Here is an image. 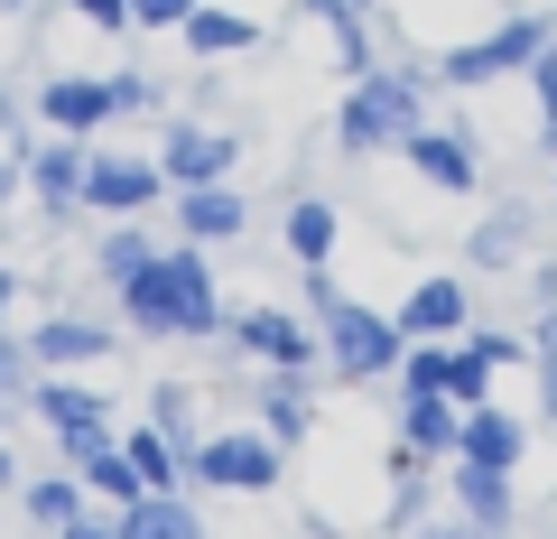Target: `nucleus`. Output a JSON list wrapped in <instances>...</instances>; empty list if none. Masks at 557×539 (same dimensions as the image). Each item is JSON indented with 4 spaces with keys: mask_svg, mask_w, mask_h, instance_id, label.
<instances>
[{
    "mask_svg": "<svg viewBox=\"0 0 557 539\" xmlns=\"http://www.w3.org/2000/svg\"><path fill=\"white\" fill-rule=\"evenodd\" d=\"M121 326L139 344H177V335H223L233 307H223V280L205 270V242H159V260L121 289Z\"/></svg>",
    "mask_w": 557,
    "mask_h": 539,
    "instance_id": "obj_1",
    "label": "nucleus"
},
{
    "mask_svg": "<svg viewBox=\"0 0 557 539\" xmlns=\"http://www.w3.org/2000/svg\"><path fill=\"white\" fill-rule=\"evenodd\" d=\"M298 298H307V317H317V344H325V372H335V381H381V372H399V354H409L399 317H381L372 298H354L335 270H307Z\"/></svg>",
    "mask_w": 557,
    "mask_h": 539,
    "instance_id": "obj_2",
    "label": "nucleus"
},
{
    "mask_svg": "<svg viewBox=\"0 0 557 539\" xmlns=\"http://www.w3.org/2000/svg\"><path fill=\"white\" fill-rule=\"evenodd\" d=\"M428 121V75L418 65H372V75H354V94H344L335 112V149L344 159H381V149H399Z\"/></svg>",
    "mask_w": 557,
    "mask_h": 539,
    "instance_id": "obj_3",
    "label": "nucleus"
},
{
    "mask_svg": "<svg viewBox=\"0 0 557 539\" xmlns=\"http://www.w3.org/2000/svg\"><path fill=\"white\" fill-rule=\"evenodd\" d=\"M557 38L548 10H511V20L474 28V38H456L437 57V84H456V94H474V84H502V75H530V57Z\"/></svg>",
    "mask_w": 557,
    "mask_h": 539,
    "instance_id": "obj_4",
    "label": "nucleus"
},
{
    "mask_svg": "<svg viewBox=\"0 0 557 539\" xmlns=\"http://www.w3.org/2000/svg\"><path fill=\"white\" fill-rule=\"evenodd\" d=\"M159 177H168V196H177V186H233L242 177V131L196 121V112H168L159 121Z\"/></svg>",
    "mask_w": 557,
    "mask_h": 539,
    "instance_id": "obj_5",
    "label": "nucleus"
},
{
    "mask_svg": "<svg viewBox=\"0 0 557 539\" xmlns=\"http://www.w3.org/2000/svg\"><path fill=\"white\" fill-rule=\"evenodd\" d=\"M278 475H288V446L270 428H214V438H196V483L205 493H270Z\"/></svg>",
    "mask_w": 557,
    "mask_h": 539,
    "instance_id": "obj_6",
    "label": "nucleus"
},
{
    "mask_svg": "<svg viewBox=\"0 0 557 539\" xmlns=\"http://www.w3.org/2000/svg\"><path fill=\"white\" fill-rule=\"evenodd\" d=\"M149 205H168L159 159H139V149H102V140H94V159H84V215H102V223H139Z\"/></svg>",
    "mask_w": 557,
    "mask_h": 539,
    "instance_id": "obj_7",
    "label": "nucleus"
},
{
    "mask_svg": "<svg viewBox=\"0 0 557 539\" xmlns=\"http://www.w3.org/2000/svg\"><path fill=\"white\" fill-rule=\"evenodd\" d=\"M391 391H437V400H456V409H483V400H493V363L474 354V335H456V344H409L399 372H391Z\"/></svg>",
    "mask_w": 557,
    "mask_h": 539,
    "instance_id": "obj_8",
    "label": "nucleus"
},
{
    "mask_svg": "<svg viewBox=\"0 0 557 539\" xmlns=\"http://www.w3.org/2000/svg\"><path fill=\"white\" fill-rule=\"evenodd\" d=\"M223 344H233V354H251V363H270V372H307V381L325 372V344H317V326H298L288 307H233Z\"/></svg>",
    "mask_w": 557,
    "mask_h": 539,
    "instance_id": "obj_9",
    "label": "nucleus"
},
{
    "mask_svg": "<svg viewBox=\"0 0 557 539\" xmlns=\"http://www.w3.org/2000/svg\"><path fill=\"white\" fill-rule=\"evenodd\" d=\"M84 159H94V140H57V131L28 149V205H38L47 233L84 223Z\"/></svg>",
    "mask_w": 557,
    "mask_h": 539,
    "instance_id": "obj_10",
    "label": "nucleus"
},
{
    "mask_svg": "<svg viewBox=\"0 0 557 539\" xmlns=\"http://www.w3.org/2000/svg\"><path fill=\"white\" fill-rule=\"evenodd\" d=\"M38 121L57 131V140H102L121 112H112V84H102V75H84V65H57V75L38 84Z\"/></svg>",
    "mask_w": 557,
    "mask_h": 539,
    "instance_id": "obj_11",
    "label": "nucleus"
},
{
    "mask_svg": "<svg viewBox=\"0 0 557 539\" xmlns=\"http://www.w3.org/2000/svg\"><path fill=\"white\" fill-rule=\"evenodd\" d=\"M530 260H539V205L530 196H502L483 223H465V270L493 280V270H530Z\"/></svg>",
    "mask_w": 557,
    "mask_h": 539,
    "instance_id": "obj_12",
    "label": "nucleus"
},
{
    "mask_svg": "<svg viewBox=\"0 0 557 539\" xmlns=\"http://www.w3.org/2000/svg\"><path fill=\"white\" fill-rule=\"evenodd\" d=\"M391 317H399V335H409V344H456V335H474V289H465L456 270H428Z\"/></svg>",
    "mask_w": 557,
    "mask_h": 539,
    "instance_id": "obj_13",
    "label": "nucleus"
},
{
    "mask_svg": "<svg viewBox=\"0 0 557 539\" xmlns=\"http://www.w3.org/2000/svg\"><path fill=\"white\" fill-rule=\"evenodd\" d=\"M112 354H121V326L75 317V307H57V317L28 326V363H38V372H84V363H112Z\"/></svg>",
    "mask_w": 557,
    "mask_h": 539,
    "instance_id": "obj_14",
    "label": "nucleus"
},
{
    "mask_svg": "<svg viewBox=\"0 0 557 539\" xmlns=\"http://www.w3.org/2000/svg\"><path fill=\"white\" fill-rule=\"evenodd\" d=\"M399 159L437 186V196H474V186H483V149H474V131H437V121H418L409 140H399Z\"/></svg>",
    "mask_w": 557,
    "mask_h": 539,
    "instance_id": "obj_15",
    "label": "nucleus"
},
{
    "mask_svg": "<svg viewBox=\"0 0 557 539\" xmlns=\"http://www.w3.org/2000/svg\"><path fill=\"white\" fill-rule=\"evenodd\" d=\"M391 438L409 446V456H428V465H456L465 409H456V400H437V391H399L391 400Z\"/></svg>",
    "mask_w": 557,
    "mask_h": 539,
    "instance_id": "obj_16",
    "label": "nucleus"
},
{
    "mask_svg": "<svg viewBox=\"0 0 557 539\" xmlns=\"http://www.w3.org/2000/svg\"><path fill=\"white\" fill-rule=\"evenodd\" d=\"M168 215H177V242H242L251 196H242V177H233V186H177Z\"/></svg>",
    "mask_w": 557,
    "mask_h": 539,
    "instance_id": "obj_17",
    "label": "nucleus"
},
{
    "mask_svg": "<svg viewBox=\"0 0 557 539\" xmlns=\"http://www.w3.org/2000/svg\"><path fill=\"white\" fill-rule=\"evenodd\" d=\"M121 456L139 465V493H196V438H168V428L139 419L121 438Z\"/></svg>",
    "mask_w": 557,
    "mask_h": 539,
    "instance_id": "obj_18",
    "label": "nucleus"
},
{
    "mask_svg": "<svg viewBox=\"0 0 557 539\" xmlns=\"http://www.w3.org/2000/svg\"><path fill=\"white\" fill-rule=\"evenodd\" d=\"M251 409H260L251 428H270L278 446H307V438H317V381H307V372H260Z\"/></svg>",
    "mask_w": 557,
    "mask_h": 539,
    "instance_id": "obj_19",
    "label": "nucleus"
},
{
    "mask_svg": "<svg viewBox=\"0 0 557 539\" xmlns=\"http://www.w3.org/2000/svg\"><path fill=\"white\" fill-rule=\"evenodd\" d=\"M456 456L465 465H493V475H520V456H530V419L520 409H465V438H456Z\"/></svg>",
    "mask_w": 557,
    "mask_h": 539,
    "instance_id": "obj_20",
    "label": "nucleus"
},
{
    "mask_svg": "<svg viewBox=\"0 0 557 539\" xmlns=\"http://www.w3.org/2000/svg\"><path fill=\"white\" fill-rule=\"evenodd\" d=\"M278 242H288V260H298V270H335V242H344L335 196H288V215H278Z\"/></svg>",
    "mask_w": 557,
    "mask_h": 539,
    "instance_id": "obj_21",
    "label": "nucleus"
},
{
    "mask_svg": "<svg viewBox=\"0 0 557 539\" xmlns=\"http://www.w3.org/2000/svg\"><path fill=\"white\" fill-rule=\"evenodd\" d=\"M177 38H186L196 65H223V57H251V47H260V20H251V10H223V0H196V20H186Z\"/></svg>",
    "mask_w": 557,
    "mask_h": 539,
    "instance_id": "obj_22",
    "label": "nucleus"
},
{
    "mask_svg": "<svg viewBox=\"0 0 557 539\" xmlns=\"http://www.w3.org/2000/svg\"><path fill=\"white\" fill-rule=\"evenodd\" d=\"M446 493H456V512L465 520H474V530L483 539H502V530H511V512H520V502H511V475H493V465H446Z\"/></svg>",
    "mask_w": 557,
    "mask_h": 539,
    "instance_id": "obj_23",
    "label": "nucleus"
},
{
    "mask_svg": "<svg viewBox=\"0 0 557 539\" xmlns=\"http://www.w3.org/2000/svg\"><path fill=\"white\" fill-rule=\"evenodd\" d=\"M28 409H38L47 428H57V438H84V428H112V400L94 391V381H28Z\"/></svg>",
    "mask_w": 557,
    "mask_h": 539,
    "instance_id": "obj_24",
    "label": "nucleus"
},
{
    "mask_svg": "<svg viewBox=\"0 0 557 539\" xmlns=\"http://www.w3.org/2000/svg\"><path fill=\"white\" fill-rule=\"evenodd\" d=\"M149 260H159V233H149V223H102V242H94V280L112 289H131L139 270H149Z\"/></svg>",
    "mask_w": 557,
    "mask_h": 539,
    "instance_id": "obj_25",
    "label": "nucleus"
},
{
    "mask_svg": "<svg viewBox=\"0 0 557 539\" xmlns=\"http://www.w3.org/2000/svg\"><path fill=\"white\" fill-rule=\"evenodd\" d=\"M121 539H205V520H196L186 493H139L131 512H121Z\"/></svg>",
    "mask_w": 557,
    "mask_h": 539,
    "instance_id": "obj_26",
    "label": "nucleus"
},
{
    "mask_svg": "<svg viewBox=\"0 0 557 539\" xmlns=\"http://www.w3.org/2000/svg\"><path fill=\"white\" fill-rule=\"evenodd\" d=\"M84 502H94V493H84L75 475H38V483H20V512L38 520V530H65V520H75Z\"/></svg>",
    "mask_w": 557,
    "mask_h": 539,
    "instance_id": "obj_27",
    "label": "nucleus"
},
{
    "mask_svg": "<svg viewBox=\"0 0 557 539\" xmlns=\"http://www.w3.org/2000/svg\"><path fill=\"white\" fill-rule=\"evenodd\" d=\"M102 84H112V112H159L168 121V84L149 75V65H112Z\"/></svg>",
    "mask_w": 557,
    "mask_h": 539,
    "instance_id": "obj_28",
    "label": "nucleus"
},
{
    "mask_svg": "<svg viewBox=\"0 0 557 539\" xmlns=\"http://www.w3.org/2000/svg\"><path fill=\"white\" fill-rule=\"evenodd\" d=\"M149 428H168V438H205V428H196V391H186V381H159V391H149Z\"/></svg>",
    "mask_w": 557,
    "mask_h": 539,
    "instance_id": "obj_29",
    "label": "nucleus"
},
{
    "mask_svg": "<svg viewBox=\"0 0 557 539\" xmlns=\"http://www.w3.org/2000/svg\"><path fill=\"white\" fill-rule=\"evenodd\" d=\"M474 354L493 363V372H520V363H530V335H502V326H474Z\"/></svg>",
    "mask_w": 557,
    "mask_h": 539,
    "instance_id": "obj_30",
    "label": "nucleus"
},
{
    "mask_svg": "<svg viewBox=\"0 0 557 539\" xmlns=\"http://www.w3.org/2000/svg\"><path fill=\"white\" fill-rule=\"evenodd\" d=\"M186 20H196V0H131V28H159L168 38V28H186Z\"/></svg>",
    "mask_w": 557,
    "mask_h": 539,
    "instance_id": "obj_31",
    "label": "nucleus"
},
{
    "mask_svg": "<svg viewBox=\"0 0 557 539\" xmlns=\"http://www.w3.org/2000/svg\"><path fill=\"white\" fill-rule=\"evenodd\" d=\"M65 10H75L84 28H102V38H121V28H131V0H65Z\"/></svg>",
    "mask_w": 557,
    "mask_h": 539,
    "instance_id": "obj_32",
    "label": "nucleus"
},
{
    "mask_svg": "<svg viewBox=\"0 0 557 539\" xmlns=\"http://www.w3.org/2000/svg\"><path fill=\"white\" fill-rule=\"evenodd\" d=\"M520 84H530V102H539V112H557V38L530 57V75H520Z\"/></svg>",
    "mask_w": 557,
    "mask_h": 539,
    "instance_id": "obj_33",
    "label": "nucleus"
},
{
    "mask_svg": "<svg viewBox=\"0 0 557 539\" xmlns=\"http://www.w3.org/2000/svg\"><path fill=\"white\" fill-rule=\"evenodd\" d=\"M57 539H121V512H102V502H84V512L65 520Z\"/></svg>",
    "mask_w": 557,
    "mask_h": 539,
    "instance_id": "obj_34",
    "label": "nucleus"
},
{
    "mask_svg": "<svg viewBox=\"0 0 557 539\" xmlns=\"http://www.w3.org/2000/svg\"><path fill=\"white\" fill-rule=\"evenodd\" d=\"M20 196H28V159H20V149H0V215H10Z\"/></svg>",
    "mask_w": 557,
    "mask_h": 539,
    "instance_id": "obj_35",
    "label": "nucleus"
},
{
    "mask_svg": "<svg viewBox=\"0 0 557 539\" xmlns=\"http://www.w3.org/2000/svg\"><path fill=\"white\" fill-rule=\"evenodd\" d=\"M409 539H483V530H474V520H465V512H456V520H418V530H409Z\"/></svg>",
    "mask_w": 557,
    "mask_h": 539,
    "instance_id": "obj_36",
    "label": "nucleus"
},
{
    "mask_svg": "<svg viewBox=\"0 0 557 539\" xmlns=\"http://www.w3.org/2000/svg\"><path fill=\"white\" fill-rule=\"evenodd\" d=\"M530 149H539V159L557 168V112H539V140H530Z\"/></svg>",
    "mask_w": 557,
    "mask_h": 539,
    "instance_id": "obj_37",
    "label": "nucleus"
},
{
    "mask_svg": "<svg viewBox=\"0 0 557 539\" xmlns=\"http://www.w3.org/2000/svg\"><path fill=\"white\" fill-rule=\"evenodd\" d=\"M10 298H20V270H10V260H0V326H10Z\"/></svg>",
    "mask_w": 557,
    "mask_h": 539,
    "instance_id": "obj_38",
    "label": "nucleus"
},
{
    "mask_svg": "<svg viewBox=\"0 0 557 539\" xmlns=\"http://www.w3.org/2000/svg\"><path fill=\"white\" fill-rule=\"evenodd\" d=\"M298 10H307V20H335V10H344V0H298Z\"/></svg>",
    "mask_w": 557,
    "mask_h": 539,
    "instance_id": "obj_39",
    "label": "nucleus"
},
{
    "mask_svg": "<svg viewBox=\"0 0 557 539\" xmlns=\"http://www.w3.org/2000/svg\"><path fill=\"white\" fill-rule=\"evenodd\" d=\"M0 483H20V456H10V438H0Z\"/></svg>",
    "mask_w": 557,
    "mask_h": 539,
    "instance_id": "obj_40",
    "label": "nucleus"
},
{
    "mask_svg": "<svg viewBox=\"0 0 557 539\" xmlns=\"http://www.w3.org/2000/svg\"><path fill=\"white\" fill-rule=\"evenodd\" d=\"M0 20H28V0H0Z\"/></svg>",
    "mask_w": 557,
    "mask_h": 539,
    "instance_id": "obj_41",
    "label": "nucleus"
}]
</instances>
